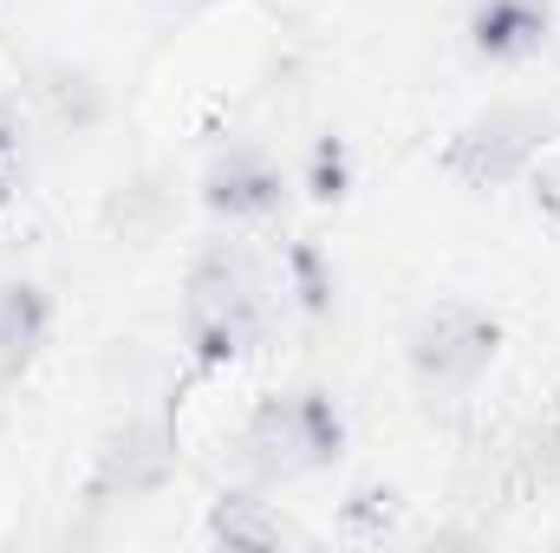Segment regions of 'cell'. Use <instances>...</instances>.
Returning a JSON list of instances; mask_svg holds the SVG:
<instances>
[{"label":"cell","mask_w":560,"mask_h":553,"mask_svg":"<svg viewBox=\"0 0 560 553\" xmlns=\"http://www.w3.org/2000/svg\"><path fill=\"white\" fill-rule=\"evenodd\" d=\"M548 143H555V111L509 98V105H489V111L463 118L436 163L463 189H502V183H522Z\"/></svg>","instance_id":"obj_3"},{"label":"cell","mask_w":560,"mask_h":553,"mask_svg":"<svg viewBox=\"0 0 560 553\" xmlns=\"http://www.w3.org/2000/svg\"><path fill=\"white\" fill-rule=\"evenodd\" d=\"M202 209L229 228H248V222H275L287 209V176L268 150L255 143H235L222 150L209 169H202Z\"/></svg>","instance_id":"obj_6"},{"label":"cell","mask_w":560,"mask_h":553,"mask_svg":"<svg viewBox=\"0 0 560 553\" xmlns=\"http://www.w3.org/2000/svg\"><path fill=\"white\" fill-rule=\"evenodd\" d=\"M183 7H215V0H183Z\"/></svg>","instance_id":"obj_13"},{"label":"cell","mask_w":560,"mask_h":553,"mask_svg":"<svg viewBox=\"0 0 560 553\" xmlns=\"http://www.w3.org/2000/svg\"><path fill=\"white\" fill-rule=\"evenodd\" d=\"M52 339V293L39 280H0V385H20Z\"/></svg>","instance_id":"obj_8"},{"label":"cell","mask_w":560,"mask_h":553,"mask_svg":"<svg viewBox=\"0 0 560 553\" xmlns=\"http://www.w3.org/2000/svg\"><path fill=\"white\" fill-rule=\"evenodd\" d=\"M346 456V411L332 391H280L242 423V462L255 482H306Z\"/></svg>","instance_id":"obj_2"},{"label":"cell","mask_w":560,"mask_h":553,"mask_svg":"<svg viewBox=\"0 0 560 553\" xmlns=\"http://www.w3.org/2000/svg\"><path fill=\"white\" fill-rule=\"evenodd\" d=\"M548 26H555L548 0H476L469 7V52L482 66H522L541 52Z\"/></svg>","instance_id":"obj_7"},{"label":"cell","mask_w":560,"mask_h":553,"mask_svg":"<svg viewBox=\"0 0 560 553\" xmlns=\"http://www.w3.org/2000/svg\"><path fill=\"white\" fill-rule=\"evenodd\" d=\"M7 196H13V131L0 125V209H7Z\"/></svg>","instance_id":"obj_12"},{"label":"cell","mask_w":560,"mask_h":553,"mask_svg":"<svg viewBox=\"0 0 560 553\" xmlns=\"http://www.w3.org/2000/svg\"><path fill=\"white\" fill-rule=\"evenodd\" d=\"M522 183H528L535 209H541L548 222H560V156H548V150H541V156H535V169H528Z\"/></svg>","instance_id":"obj_10"},{"label":"cell","mask_w":560,"mask_h":553,"mask_svg":"<svg viewBox=\"0 0 560 553\" xmlns=\"http://www.w3.org/2000/svg\"><path fill=\"white\" fill-rule=\"evenodd\" d=\"M313 196H326V202L346 196V189H339V156H332V143H319V156H313Z\"/></svg>","instance_id":"obj_11"},{"label":"cell","mask_w":560,"mask_h":553,"mask_svg":"<svg viewBox=\"0 0 560 553\" xmlns=\"http://www.w3.org/2000/svg\"><path fill=\"white\" fill-rule=\"evenodd\" d=\"M209 541L215 548H280L287 528L268 515V502H255L248 489H229L209 502Z\"/></svg>","instance_id":"obj_9"},{"label":"cell","mask_w":560,"mask_h":553,"mask_svg":"<svg viewBox=\"0 0 560 553\" xmlns=\"http://www.w3.org/2000/svg\"><path fill=\"white\" fill-rule=\"evenodd\" d=\"M170 475H176V430H170V416H131L125 430L105 436L85 495H92L98 508H105V502H143V495H156Z\"/></svg>","instance_id":"obj_5"},{"label":"cell","mask_w":560,"mask_h":553,"mask_svg":"<svg viewBox=\"0 0 560 553\" xmlns=\"http://www.w3.org/2000/svg\"><path fill=\"white\" fill-rule=\"evenodd\" d=\"M268 332V280L242 242H209L183 280V345L196 372L248 358Z\"/></svg>","instance_id":"obj_1"},{"label":"cell","mask_w":560,"mask_h":553,"mask_svg":"<svg viewBox=\"0 0 560 553\" xmlns=\"http://www.w3.org/2000/svg\"><path fill=\"white\" fill-rule=\"evenodd\" d=\"M502 352V319L476 299H436L405 332V358L423 391H463L476 385Z\"/></svg>","instance_id":"obj_4"}]
</instances>
